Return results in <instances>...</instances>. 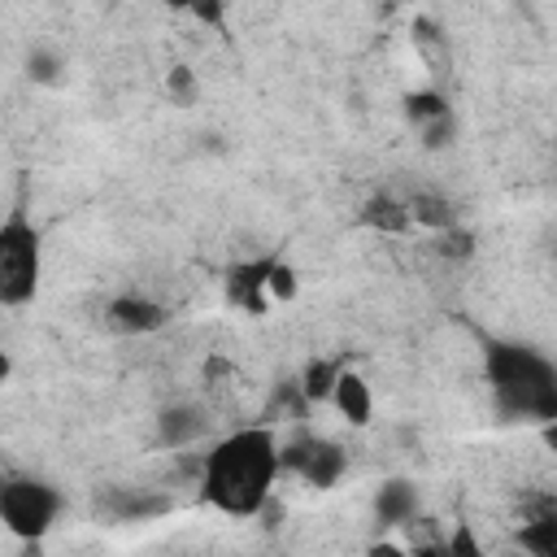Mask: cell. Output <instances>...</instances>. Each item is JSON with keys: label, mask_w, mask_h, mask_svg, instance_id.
I'll use <instances>...</instances> for the list:
<instances>
[{"label": "cell", "mask_w": 557, "mask_h": 557, "mask_svg": "<svg viewBox=\"0 0 557 557\" xmlns=\"http://www.w3.org/2000/svg\"><path fill=\"white\" fill-rule=\"evenodd\" d=\"M278 474V435L270 426H239L209 448L200 496L226 518H252L265 509Z\"/></svg>", "instance_id": "1"}, {"label": "cell", "mask_w": 557, "mask_h": 557, "mask_svg": "<svg viewBox=\"0 0 557 557\" xmlns=\"http://www.w3.org/2000/svg\"><path fill=\"white\" fill-rule=\"evenodd\" d=\"M487 374L505 413H522L535 422H548L557 413V374L548 357H540L535 348L496 344L487 352Z\"/></svg>", "instance_id": "2"}, {"label": "cell", "mask_w": 557, "mask_h": 557, "mask_svg": "<svg viewBox=\"0 0 557 557\" xmlns=\"http://www.w3.org/2000/svg\"><path fill=\"white\" fill-rule=\"evenodd\" d=\"M44 274V244L30 218L9 213L0 222V305L17 309L39 292Z\"/></svg>", "instance_id": "3"}, {"label": "cell", "mask_w": 557, "mask_h": 557, "mask_svg": "<svg viewBox=\"0 0 557 557\" xmlns=\"http://www.w3.org/2000/svg\"><path fill=\"white\" fill-rule=\"evenodd\" d=\"M61 513V492L39 479H4L0 487V527L17 540H39Z\"/></svg>", "instance_id": "4"}, {"label": "cell", "mask_w": 557, "mask_h": 557, "mask_svg": "<svg viewBox=\"0 0 557 557\" xmlns=\"http://www.w3.org/2000/svg\"><path fill=\"white\" fill-rule=\"evenodd\" d=\"M278 466H283V470H296V474H300L305 483H313V487H331V483L344 474L348 457H344L339 444L318 440V435H305V440H296V444H278Z\"/></svg>", "instance_id": "5"}, {"label": "cell", "mask_w": 557, "mask_h": 557, "mask_svg": "<svg viewBox=\"0 0 557 557\" xmlns=\"http://www.w3.org/2000/svg\"><path fill=\"white\" fill-rule=\"evenodd\" d=\"M326 400L339 409V418H344L348 426H366V422H370V413H374L370 383H366L361 374H352V370H339V379H335V387H331V396H326Z\"/></svg>", "instance_id": "6"}, {"label": "cell", "mask_w": 557, "mask_h": 557, "mask_svg": "<svg viewBox=\"0 0 557 557\" xmlns=\"http://www.w3.org/2000/svg\"><path fill=\"white\" fill-rule=\"evenodd\" d=\"M109 322L117 331H131V335L135 331H157L165 322V309L157 300H148V296H117L109 305Z\"/></svg>", "instance_id": "7"}, {"label": "cell", "mask_w": 557, "mask_h": 557, "mask_svg": "<svg viewBox=\"0 0 557 557\" xmlns=\"http://www.w3.org/2000/svg\"><path fill=\"white\" fill-rule=\"evenodd\" d=\"M205 426H209V418H205L200 409H191V405H174V409H165V413L157 418V435H161V444H174V448L200 440Z\"/></svg>", "instance_id": "8"}, {"label": "cell", "mask_w": 557, "mask_h": 557, "mask_svg": "<svg viewBox=\"0 0 557 557\" xmlns=\"http://www.w3.org/2000/svg\"><path fill=\"white\" fill-rule=\"evenodd\" d=\"M374 509H379V522H387V527H400V522H409L413 518V509H418V492L409 487V483H383L379 487V496H374Z\"/></svg>", "instance_id": "9"}, {"label": "cell", "mask_w": 557, "mask_h": 557, "mask_svg": "<svg viewBox=\"0 0 557 557\" xmlns=\"http://www.w3.org/2000/svg\"><path fill=\"white\" fill-rule=\"evenodd\" d=\"M265 270L270 261H244L235 274H231V300L235 305H248L252 313H261V296H265Z\"/></svg>", "instance_id": "10"}, {"label": "cell", "mask_w": 557, "mask_h": 557, "mask_svg": "<svg viewBox=\"0 0 557 557\" xmlns=\"http://www.w3.org/2000/svg\"><path fill=\"white\" fill-rule=\"evenodd\" d=\"M518 544H522L531 557H557V518H553L548 509L535 513V518H527L522 531H518Z\"/></svg>", "instance_id": "11"}, {"label": "cell", "mask_w": 557, "mask_h": 557, "mask_svg": "<svg viewBox=\"0 0 557 557\" xmlns=\"http://www.w3.org/2000/svg\"><path fill=\"white\" fill-rule=\"evenodd\" d=\"M339 361H309V370H305V383H300V396L305 400H326L331 396V387H335V379H339Z\"/></svg>", "instance_id": "12"}, {"label": "cell", "mask_w": 557, "mask_h": 557, "mask_svg": "<svg viewBox=\"0 0 557 557\" xmlns=\"http://www.w3.org/2000/svg\"><path fill=\"white\" fill-rule=\"evenodd\" d=\"M435 557H487V553H483V544H479L474 527H470V522H461V527H453V535L435 548Z\"/></svg>", "instance_id": "13"}, {"label": "cell", "mask_w": 557, "mask_h": 557, "mask_svg": "<svg viewBox=\"0 0 557 557\" xmlns=\"http://www.w3.org/2000/svg\"><path fill=\"white\" fill-rule=\"evenodd\" d=\"M265 296H274V300H292L296 296V274L283 261H270V270H265Z\"/></svg>", "instance_id": "14"}, {"label": "cell", "mask_w": 557, "mask_h": 557, "mask_svg": "<svg viewBox=\"0 0 557 557\" xmlns=\"http://www.w3.org/2000/svg\"><path fill=\"white\" fill-rule=\"evenodd\" d=\"M409 113L426 126V122H435V117H444L448 113V104L435 96V91H422V96H409Z\"/></svg>", "instance_id": "15"}, {"label": "cell", "mask_w": 557, "mask_h": 557, "mask_svg": "<svg viewBox=\"0 0 557 557\" xmlns=\"http://www.w3.org/2000/svg\"><path fill=\"white\" fill-rule=\"evenodd\" d=\"M52 74H57V61L48 52H30V78H44L48 83Z\"/></svg>", "instance_id": "16"}, {"label": "cell", "mask_w": 557, "mask_h": 557, "mask_svg": "<svg viewBox=\"0 0 557 557\" xmlns=\"http://www.w3.org/2000/svg\"><path fill=\"white\" fill-rule=\"evenodd\" d=\"M9 379V357H4V348H0V383Z\"/></svg>", "instance_id": "17"}, {"label": "cell", "mask_w": 557, "mask_h": 557, "mask_svg": "<svg viewBox=\"0 0 557 557\" xmlns=\"http://www.w3.org/2000/svg\"><path fill=\"white\" fill-rule=\"evenodd\" d=\"M4 479H9V474H4V470H0V487H4Z\"/></svg>", "instance_id": "18"}]
</instances>
